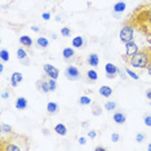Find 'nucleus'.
Instances as JSON below:
<instances>
[{
	"label": "nucleus",
	"mask_w": 151,
	"mask_h": 151,
	"mask_svg": "<svg viewBox=\"0 0 151 151\" xmlns=\"http://www.w3.org/2000/svg\"><path fill=\"white\" fill-rule=\"evenodd\" d=\"M125 23L137 29L147 37H151V4L139 5Z\"/></svg>",
	"instance_id": "f257e3e1"
},
{
	"label": "nucleus",
	"mask_w": 151,
	"mask_h": 151,
	"mask_svg": "<svg viewBox=\"0 0 151 151\" xmlns=\"http://www.w3.org/2000/svg\"><path fill=\"white\" fill-rule=\"evenodd\" d=\"M129 65L133 67L138 68H147V66L151 63V47H145L141 50H138L136 54H133L129 60H127Z\"/></svg>",
	"instance_id": "f03ea898"
},
{
	"label": "nucleus",
	"mask_w": 151,
	"mask_h": 151,
	"mask_svg": "<svg viewBox=\"0 0 151 151\" xmlns=\"http://www.w3.org/2000/svg\"><path fill=\"white\" fill-rule=\"evenodd\" d=\"M36 87L39 91H42L43 93H49V92H54L57 89V83L56 79L49 78L48 75H45L43 79H40L36 83Z\"/></svg>",
	"instance_id": "7ed1b4c3"
},
{
	"label": "nucleus",
	"mask_w": 151,
	"mask_h": 151,
	"mask_svg": "<svg viewBox=\"0 0 151 151\" xmlns=\"http://www.w3.org/2000/svg\"><path fill=\"white\" fill-rule=\"evenodd\" d=\"M119 36H120L122 43H124V44L132 42L133 40V27L130 25H127L125 23V26L120 30V35Z\"/></svg>",
	"instance_id": "20e7f679"
},
{
	"label": "nucleus",
	"mask_w": 151,
	"mask_h": 151,
	"mask_svg": "<svg viewBox=\"0 0 151 151\" xmlns=\"http://www.w3.org/2000/svg\"><path fill=\"white\" fill-rule=\"evenodd\" d=\"M65 76H66L68 80H79L80 79V71H79V68L76 66H67L66 70H65Z\"/></svg>",
	"instance_id": "39448f33"
},
{
	"label": "nucleus",
	"mask_w": 151,
	"mask_h": 151,
	"mask_svg": "<svg viewBox=\"0 0 151 151\" xmlns=\"http://www.w3.org/2000/svg\"><path fill=\"white\" fill-rule=\"evenodd\" d=\"M43 70H44V73H45V75H48L49 78H52V79H58V75H60V70L56 67V66H53V65H50V63H45L43 66Z\"/></svg>",
	"instance_id": "423d86ee"
},
{
	"label": "nucleus",
	"mask_w": 151,
	"mask_h": 151,
	"mask_svg": "<svg viewBox=\"0 0 151 151\" xmlns=\"http://www.w3.org/2000/svg\"><path fill=\"white\" fill-rule=\"evenodd\" d=\"M105 71H106V78L107 79H114L119 74V68L112 63H106Z\"/></svg>",
	"instance_id": "0eeeda50"
},
{
	"label": "nucleus",
	"mask_w": 151,
	"mask_h": 151,
	"mask_svg": "<svg viewBox=\"0 0 151 151\" xmlns=\"http://www.w3.org/2000/svg\"><path fill=\"white\" fill-rule=\"evenodd\" d=\"M138 45L133 42H129V43H127L125 44V57H132L133 54H136L137 52H138Z\"/></svg>",
	"instance_id": "6e6552de"
},
{
	"label": "nucleus",
	"mask_w": 151,
	"mask_h": 151,
	"mask_svg": "<svg viewBox=\"0 0 151 151\" xmlns=\"http://www.w3.org/2000/svg\"><path fill=\"white\" fill-rule=\"evenodd\" d=\"M17 57H18V60L21 61L22 65H25V66H29L30 65V61L27 60V53L23 48H18L17 49Z\"/></svg>",
	"instance_id": "1a4fd4ad"
},
{
	"label": "nucleus",
	"mask_w": 151,
	"mask_h": 151,
	"mask_svg": "<svg viewBox=\"0 0 151 151\" xmlns=\"http://www.w3.org/2000/svg\"><path fill=\"white\" fill-rule=\"evenodd\" d=\"M22 74L21 73H13L12 74V78H11V85L12 87H18L19 83L22 81Z\"/></svg>",
	"instance_id": "9d476101"
},
{
	"label": "nucleus",
	"mask_w": 151,
	"mask_h": 151,
	"mask_svg": "<svg viewBox=\"0 0 151 151\" xmlns=\"http://www.w3.org/2000/svg\"><path fill=\"white\" fill-rule=\"evenodd\" d=\"M87 62H88V65H91L92 67L98 66V63H99V57H98V54H97V53H92V54H89Z\"/></svg>",
	"instance_id": "9b49d317"
},
{
	"label": "nucleus",
	"mask_w": 151,
	"mask_h": 151,
	"mask_svg": "<svg viewBox=\"0 0 151 151\" xmlns=\"http://www.w3.org/2000/svg\"><path fill=\"white\" fill-rule=\"evenodd\" d=\"M112 119H114V122L116 124H124L125 120H127V116L123 114V112H115L114 115H112Z\"/></svg>",
	"instance_id": "f8f14e48"
},
{
	"label": "nucleus",
	"mask_w": 151,
	"mask_h": 151,
	"mask_svg": "<svg viewBox=\"0 0 151 151\" xmlns=\"http://www.w3.org/2000/svg\"><path fill=\"white\" fill-rule=\"evenodd\" d=\"M19 43H21V45L26 47V48H31L32 47V39L30 36L27 35H23L19 37Z\"/></svg>",
	"instance_id": "ddd939ff"
},
{
	"label": "nucleus",
	"mask_w": 151,
	"mask_h": 151,
	"mask_svg": "<svg viewBox=\"0 0 151 151\" xmlns=\"http://www.w3.org/2000/svg\"><path fill=\"white\" fill-rule=\"evenodd\" d=\"M99 94H101L102 97H110V96L112 94V88L109 87V85H102V87L99 88Z\"/></svg>",
	"instance_id": "4468645a"
},
{
	"label": "nucleus",
	"mask_w": 151,
	"mask_h": 151,
	"mask_svg": "<svg viewBox=\"0 0 151 151\" xmlns=\"http://www.w3.org/2000/svg\"><path fill=\"white\" fill-rule=\"evenodd\" d=\"M16 107L18 110H25L27 107V99L25 97H19L16 101Z\"/></svg>",
	"instance_id": "2eb2a0df"
},
{
	"label": "nucleus",
	"mask_w": 151,
	"mask_h": 151,
	"mask_svg": "<svg viewBox=\"0 0 151 151\" xmlns=\"http://www.w3.org/2000/svg\"><path fill=\"white\" fill-rule=\"evenodd\" d=\"M75 56V50L73 48H65L62 50V57L65 60H70V58H73Z\"/></svg>",
	"instance_id": "dca6fc26"
},
{
	"label": "nucleus",
	"mask_w": 151,
	"mask_h": 151,
	"mask_svg": "<svg viewBox=\"0 0 151 151\" xmlns=\"http://www.w3.org/2000/svg\"><path fill=\"white\" fill-rule=\"evenodd\" d=\"M54 132H56L57 134H60V136H66L67 128H66V125L65 124H57L56 127H54Z\"/></svg>",
	"instance_id": "f3484780"
},
{
	"label": "nucleus",
	"mask_w": 151,
	"mask_h": 151,
	"mask_svg": "<svg viewBox=\"0 0 151 151\" xmlns=\"http://www.w3.org/2000/svg\"><path fill=\"white\" fill-rule=\"evenodd\" d=\"M58 109H60V106L56 102H49V104L47 105V111L49 112V114H56L58 111Z\"/></svg>",
	"instance_id": "a211bd4d"
},
{
	"label": "nucleus",
	"mask_w": 151,
	"mask_h": 151,
	"mask_svg": "<svg viewBox=\"0 0 151 151\" xmlns=\"http://www.w3.org/2000/svg\"><path fill=\"white\" fill-rule=\"evenodd\" d=\"M84 45V39L83 36H76L73 39V47L74 48H81Z\"/></svg>",
	"instance_id": "6ab92c4d"
},
{
	"label": "nucleus",
	"mask_w": 151,
	"mask_h": 151,
	"mask_svg": "<svg viewBox=\"0 0 151 151\" xmlns=\"http://www.w3.org/2000/svg\"><path fill=\"white\" fill-rule=\"evenodd\" d=\"M36 44L39 47H42V48H47L48 45H49V42H48L47 37L40 36V37H37V39H36Z\"/></svg>",
	"instance_id": "aec40b11"
},
{
	"label": "nucleus",
	"mask_w": 151,
	"mask_h": 151,
	"mask_svg": "<svg viewBox=\"0 0 151 151\" xmlns=\"http://www.w3.org/2000/svg\"><path fill=\"white\" fill-rule=\"evenodd\" d=\"M112 9H114L115 13H122V12H124V11H125V3H123V1L116 3Z\"/></svg>",
	"instance_id": "412c9836"
},
{
	"label": "nucleus",
	"mask_w": 151,
	"mask_h": 151,
	"mask_svg": "<svg viewBox=\"0 0 151 151\" xmlns=\"http://www.w3.org/2000/svg\"><path fill=\"white\" fill-rule=\"evenodd\" d=\"M87 79L89 81H92V83H94V81H97L98 75H97V73H96L94 70H89L87 73Z\"/></svg>",
	"instance_id": "4be33fe9"
},
{
	"label": "nucleus",
	"mask_w": 151,
	"mask_h": 151,
	"mask_svg": "<svg viewBox=\"0 0 151 151\" xmlns=\"http://www.w3.org/2000/svg\"><path fill=\"white\" fill-rule=\"evenodd\" d=\"M79 104L83 105V106H87V105H91L92 104V99L88 97V96H81L80 98H79Z\"/></svg>",
	"instance_id": "5701e85b"
},
{
	"label": "nucleus",
	"mask_w": 151,
	"mask_h": 151,
	"mask_svg": "<svg viewBox=\"0 0 151 151\" xmlns=\"http://www.w3.org/2000/svg\"><path fill=\"white\" fill-rule=\"evenodd\" d=\"M115 109H116V104L114 101H107L105 104V110L106 111H114Z\"/></svg>",
	"instance_id": "b1692460"
},
{
	"label": "nucleus",
	"mask_w": 151,
	"mask_h": 151,
	"mask_svg": "<svg viewBox=\"0 0 151 151\" xmlns=\"http://www.w3.org/2000/svg\"><path fill=\"white\" fill-rule=\"evenodd\" d=\"M0 58H1L3 62H6V61H9V53L6 49H1L0 50Z\"/></svg>",
	"instance_id": "393cba45"
},
{
	"label": "nucleus",
	"mask_w": 151,
	"mask_h": 151,
	"mask_svg": "<svg viewBox=\"0 0 151 151\" xmlns=\"http://www.w3.org/2000/svg\"><path fill=\"white\" fill-rule=\"evenodd\" d=\"M92 114H93L94 116H99L102 114V109L99 107V106H97V105L92 106Z\"/></svg>",
	"instance_id": "a878e982"
},
{
	"label": "nucleus",
	"mask_w": 151,
	"mask_h": 151,
	"mask_svg": "<svg viewBox=\"0 0 151 151\" xmlns=\"http://www.w3.org/2000/svg\"><path fill=\"white\" fill-rule=\"evenodd\" d=\"M12 132V127L8 125V124H1V133L4 134H9Z\"/></svg>",
	"instance_id": "bb28decb"
},
{
	"label": "nucleus",
	"mask_w": 151,
	"mask_h": 151,
	"mask_svg": "<svg viewBox=\"0 0 151 151\" xmlns=\"http://www.w3.org/2000/svg\"><path fill=\"white\" fill-rule=\"evenodd\" d=\"M61 35L62 36H70L71 35V29H68V27H63V29H61Z\"/></svg>",
	"instance_id": "cd10ccee"
},
{
	"label": "nucleus",
	"mask_w": 151,
	"mask_h": 151,
	"mask_svg": "<svg viewBox=\"0 0 151 151\" xmlns=\"http://www.w3.org/2000/svg\"><path fill=\"white\" fill-rule=\"evenodd\" d=\"M125 71H127V74H128L130 78H133V79H134V80H138V75L134 74L132 70H128V68H125Z\"/></svg>",
	"instance_id": "c85d7f7f"
},
{
	"label": "nucleus",
	"mask_w": 151,
	"mask_h": 151,
	"mask_svg": "<svg viewBox=\"0 0 151 151\" xmlns=\"http://www.w3.org/2000/svg\"><path fill=\"white\" fill-rule=\"evenodd\" d=\"M145 138H146V136L143 134V133H138V134L136 136V141H137L138 143H139V142H142V141L145 139Z\"/></svg>",
	"instance_id": "c756f323"
},
{
	"label": "nucleus",
	"mask_w": 151,
	"mask_h": 151,
	"mask_svg": "<svg viewBox=\"0 0 151 151\" xmlns=\"http://www.w3.org/2000/svg\"><path fill=\"white\" fill-rule=\"evenodd\" d=\"M143 122H145V125L151 127V115H146L145 119H143Z\"/></svg>",
	"instance_id": "7c9ffc66"
},
{
	"label": "nucleus",
	"mask_w": 151,
	"mask_h": 151,
	"mask_svg": "<svg viewBox=\"0 0 151 151\" xmlns=\"http://www.w3.org/2000/svg\"><path fill=\"white\" fill-rule=\"evenodd\" d=\"M119 139H120V136L118 134V133H114V134L111 136V141H112V142H119Z\"/></svg>",
	"instance_id": "2f4dec72"
},
{
	"label": "nucleus",
	"mask_w": 151,
	"mask_h": 151,
	"mask_svg": "<svg viewBox=\"0 0 151 151\" xmlns=\"http://www.w3.org/2000/svg\"><path fill=\"white\" fill-rule=\"evenodd\" d=\"M96 136H97L96 130H89V132H88V137H89V138L93 139V138H96Z\"/></svg>",
	"instance_id": "473e14b6"
},
{
	"label": "nucleus",
	"mask_w": 151,
	"mask_h": 151,
	"mask_svg": "<svg viewBox=\"0 0 151 151\" xmlns=\"http://www.w3.org/2000/svg\"><path fill=\"white\" fill-rule=\"evenodd\" d=\"M42 17H43L44 19H45V21H48V19L50 18V14H49V13H47V12H45V13H43V16H42Z\"/></svg>",
	"instance_id": "72a5a7b5"
},
{
	"label": "nucleus",
	"mask_w": 151,
	"mask_h": 151,
	"mask_svg": "<svg viewBox=\"0 0 151 151\" xmlns=\"http://www.w3.org/2000/svg\"><path fill=\"white\" fill-rule=\"evenodd\" d=\"M79 143H80V145H85V143H87V139H85L84 137H80V138H79Z\"/></svg>",
	"instance_id": "f704fd0d"
},
{
	"label": "nucleus",
	"mask_w": 151,
	"mask_h": 151,
	"mask_svg": "<svg viewBox=\"0 0 151 151\" xmlns=\"http://www.w3.org/2000/svg\"><path fill=\"white\" fill-rule=\"evenodd\" d=\"M146 97H147V98H149L150 101H151V88H149V89H147V91H146Z\"/></svg>",
	"instance_id": "c9c22d12"
},
{
	"label": "nucleus",
	"mask_w": 151,
	"mask_h": 151,
	"mask_svg": "<svg viewBox=\"0 0 151 151\" xmlns=\"http://www.w3.org/2000/svg\"><path fill=\"white\" fill-rule=\"evenodd\" d=\"M96 150H97V151H104V150H106V147H104V146H97V147H96Z\"/></svg>",
	"instance_id": "e433bc0d"
},
{
	"label": "nucleus",
	"mask_w": 151,
	"mask_h": 151,
	"mask_svg": "<svg viewBox=\"0 0 151 151\" xmlns=\"http://www.w3.org/2000/svg\"><path fill=\"white\" fill-rule=\"evenodd\" d=\"M8 97H9V93H6V92L1 94V98H8Z\"/></svg>",
	"instance_id": "4c0bfd02"
},
{
	"label": "nucleus",
	"mask_w": 151,
	"mask_h": 151,
	"mask_svg": "<svg viewBox=\"0 0 151 151\" xmlns=\"http://www.w3.org/2000/svg\"><path fill=\"white\" fill-rule=\"evenodd\" d=\"M31 30H32V31H35V32H37V31H39V27H36V26H32V27H31Z\"/></svg>",
	"instance_id": "58836bf2"
},
{
	"label": "nucleus",
	"mask_w": 151,
	"mask_h": 151,
	"mask_svg": "<svg viewBox=\"0 0 151 151\" xmlns=\"http://www.w3.org/2000/svg\"><path fill=\"white\" fill-rule=\"evenodd\" d=\"M147 73H149V75L151 76V63L149 65V66H147Z\"/></svg>",
	"instance_id": "ea45409f"
},
{
	"label": "nucleus",
	"mask_w": 151,
	"mask_h": 151,
	"mask_svg": "<svg viewBox=\"0 0 151 151\" xmlns=\"http://www.w3.org/2000/svg\"><path fill=\"white\" fill-rule=\"evenodd\" d=\"M3 71H4V65L0 63V73H3Z\"/></svg>",
	"instance_id": "a19ab883"
},
{
	"label": "nucleus",
	"mask_w": 151,
	"mask_h": 151,
	"mask_svg": "<svg viewBox=\"0 0 151 151\" xmlns=\"http://www.w3.org/2000/svg\"><path fill=\"white\" fill-rule=\"evenodd\" d=\"M147 150H150V151H151V143H150L149 146H147Z\"/></svg>",
	"instance_id": "79ce46f5"
}]
</instances>
